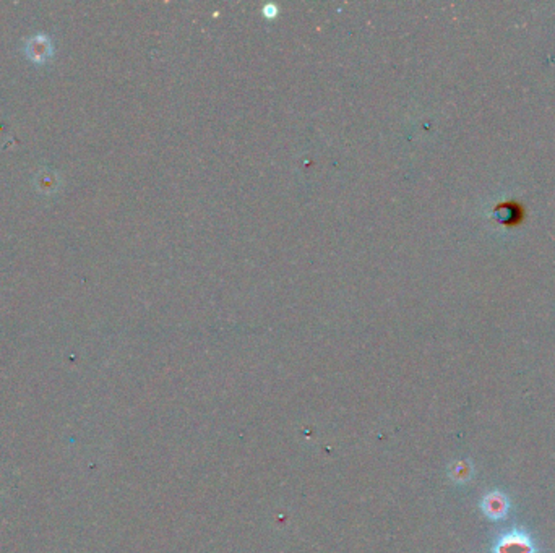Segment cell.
I'll return each mask as SVG.
<instances>
[{
    "label": "cell",
    "mask_w": 555,
    "mask_h": 553,
    "mask_svg": "<svg viewBox=\"0 0 555 553\" xmlns=\"http://www.w3.org/2000/svg\"><path fill=\"white\" fill-rule=\"evenodd\" d=\"M494 553H536V547L529 535L521 531H511L495 544Z\"/></svg>",
    "instance_id": "1"
},
{
    "label": "cell",
    "mask_w": 555,
    "mask_h": 553,
    "mask_svg": "<svg viewBox=\"0 0 555 553\" xmlns=\"http://www.w3.org/2000/svg\"><path fill=\"white\" fill-rule=\"evenodd\" d=\"M484 509H486V513L489 516L494 517V519H497V517L506 514V502L504 499V497L494 493V495H489L486 498V502H484Z\"/></svg>",
    "instance_id": "2"
}]
</instances>
